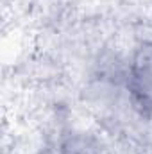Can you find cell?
Here are the masks:
<instances>
[{
    "instance_id": "cell-2",
    "label": "cell",
    "mask_w": 152,
    "mask_h": 154,
    "mask_svg": "<svg viewBox=\"0 0 152 154\" xmlns=\"http://www.w3.org/2000/svg\"><path fill=\"white\" fill-rule=\"evenodd\" d=\"M57 154H109L106 145L91 133L72 131L68 133L61 143Z\"/></svg>"
},
{
    "instance_id": "cell-1",
    "label": "cell",
    "mask_w": 152,
    "mask_h": 154,
    "mask_svg": "<svg viewBox=\"0 0 152 154\" xmlns=\"http://www.w3.org/2000/svg\"><path fill=\"white\" fill-rule=\"evenodd\" d=\"M127 97L141 118H152V41H140L131 52Z\"/></svg>"
}]
</instances>
